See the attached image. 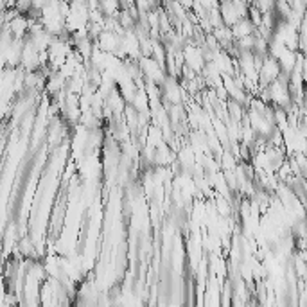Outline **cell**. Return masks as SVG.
Returning <instances> with one entry per match:
<instances>
[{
	"instance_id": "obj_2",
	"label": "cell",
	"mask_w": 307,
	"mask_h": 307,
	"mask_svg": "<svg viewBox=\"0 0 307 307\" xmlns=\"http://www.w3.org/2000/svg\"><path fill=\"white\" fill-rule=\"evenodd\" d=\"M176 2H178L180 6H183V8H190L194 0H176Z\"/></svg>"
},
{
	"instance_id": "obj_1",
	"label": "cell",
	"mask_w": 307,
	"mask_h": 307,
	"mask_svg": "<svg viewBox=\"0 0 307 307\" xmlns=\"http://www.w3.org/2000/svg\"><path fill=\"white\" fill-rule=\"evenodd\" d=\"M185 63L189 68L201 70V68H203V56H201V50L194 49V47H185Z\"/></svg>"
}]
</instances>
